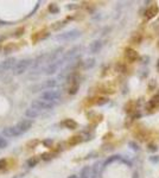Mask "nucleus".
Returning a JSON list of instances; mask_svg holds the SVG:
<instances>
[{"label": "nucleus", "mask_w": 159, "mask_h": 178, "mask_svg": "<svg viewBox=\"0 0 159 178\" xmlns=\"http://www.w3.org/2000/svg\"><path fill=\"white\" fill-rule=\"evenodd\" d=\"M80 36H81V31L77 28H74V30H70V31H67L64 33L57 35L56 39L59 42H69V41H74L76 38H78Z\"/></svg>", "instance_id": "obj_1"}, {"label": "nucleus", "mask_w": 159, "mask_h": 178, "mask_svg": "<svg viewBox=\"0 0 159 178\" xmlns=\"http://www.w3.org/2000/svg\"><path fill=\"white\" fill-rule=\"evenodd\" d=\"M32 62H34L32 59H29V58L21 59L20 62H18V63L14 66V68H13V75L18 76V75H21L23 73H25L26 69L30 67V64L32 63Z\"/></svg>", "instance_id": "obj_2"}, {"label": "nucleus", "mask_w": 159, "mask_h": 178, "mask_svg": "<svg viewBox=\"0 0 159 178\" xmlns=\"http://www.w3.org/2000/svg\"><path fill=\"white\" fill-rule=\"evenodd\" d=\"M53 106H55L53 102H48V101H44V100H41V99L32 101L30 105L31 108H36V109H39V110H43V112L48 110V109H51Z\"/></svg>", "instance_id": "obj_3"}, {"label": "nucleus", "mask_w": 159, "mask_h": 178, "mask_svg": "<svg viewBox=\"0 0 159 178\" xmlns=\"http://www.w3.org/2000/svg\"><path fill=\"white\" fill-rule=\"evenodd\" d=\"M81 49H82V46H80V45H76V46L71 48V49H70L68 52H66L64 55H63V57H62V61L64 62V63H67L68 61L70 62V61H73V59H75V58L78 56V53H80Z\"/></svg>", "instance_id": "obj_4"}, {"label": "nucleus", "mask_w": 159, "mask_h": 178, "mask_svg": "<svg viewBox=\"0 0 159 178\" xmlns=\"http://www.w3.org/2000/svg\"><path fill=\"white\" fill-rule=\"evenodd\" d=\"M61 98V92L59 90H46L41 94V100L48 101V102H53Z\"/></svg>", "instance_id": "obj_5"}, {"label": "nucleus", "mask_w": 159, "mask_h": 178, "mask_svg": "<svg viewBox=\"0 0 159 178\" xmlns=\"http://www.w3.org/2000/svg\"><path fill=\"white\" fill-rule=\"evenodd\" d=\"M64 64V62L62 61V58H59L58 61H56V62H53V63H51V64H49L48 67H46V69H45V74L46 75H52V74H55L56 71H58V69Z\"/></svg>", "instance_id": "obj_6"}, {"label": "nucleus", "mask_w": 159, "mask_h": 178, "mask_svg": "<svg viewBox=\"0 0 159 178\" xmlns=\"http://www.w3.org/2000/svg\"><path fill=\"white\" fill-rule=\"evenodd\" d=\"M3 134H4V137H7V138H16V137L21 135L23 133L17 128V126H13V127L4 128L3 130Z\"/></svg>", "instance_id": "obj_7"}, {"label": "nucleus", "mask_w": 159, "mask_h": 178, "mask_svg": "<svg viewBox=\"0 0 159 178\" xmlns=\"http://www.w3.org/2000/svg\"><path fill=\"white\" fill-rule=\"evenodd\" d=\"M14 64H16V58L10 57L1 63V66H0V71H6V70H10V69H13Z\"/></svg>", "instance_id": "obj_8"}, {"label": "nucleus", "mask_w": 159, "mask_h": 178, "mask_svg": "<svg viewBox=\"0 0 159 178\" xmlns=\"http://www.w3.org/2000/svg\"><path fill=\"white\" fill-rule=\"evenodd\" d=\"M63 46H59V48H57L53 52H51V53H49V58H48V63L49 64H51V63H53V62H56V61H58V57H59V55L63 52Z\"/></svg>", "instance_id": "obj_9"}, {"label": "nucleus", "mask_w": 159, "mask_h": 178, "mask_svg": "<svg viewBox=\"0 0 159 178\" xmlns=\"http://www.w3.org/2000/svg\"><path fill=\"white\" fill-rule=\"evenodd\" d=\"M31 127H32V121L31 120H21L17 124V128L21 132V133H25L27 132Z\"/></svg>", "instance_id": "obj_10"}, {"label": "nucleus", "mask_w": 159, "mask_h": 178, "mask_svg": "<svg viewBox=\"0 0 159 178\" xmlns=\"http://www.w3.org/2000/svg\"><path fill=\"white\" fill-rule=\"evenodd\" d=\"M158 13H159V7H158V5L153 4V5H151V6L146 10V12H145V17H146L147 19H152V18H154Z\"/></svg>", "instance_id": "obj_11"}, {"label": "nucleus", "mask_w": 159, "mask_h": 178, "mask_svg": "<svg viewBox=\"0 0 159 178\" xmlns=\"http://www.w3.org/2000/svg\"><path fill=\"white\" fill-rule=\"evenodd\" d=\"M102 45L103 44H102V42L100 39H96V41L91 42L90 45H89V52L90 53H98L102 49Z\"/></svg>", "instance_id": "obj_12"}, {"label": "nucleus", "mask_w": 159, "mask_h": 178, "mask_svg": "<svg viewBox=\"0 0 159 178\" xmlns=\"http://www.w3.org/2000/svg\"><path fill=\"white\" fill-rule=\"evenodd\" d=\"M48 58H49V53H43V55H39L35 61H34V64H32V68L34 69H37L39 66H42L43 63L48 62Z\"/></svg>", "instance_id": "obj_13"}, {"label": "nucleus", "mask_w": 159, "mask_h": 178, "mask_svg": "<svg viewBox=\"0 0 159 178\" xmlns=\"http://www.w3.org/2000/svg\"><path fill=\"white\" fill-rule=\"evenodd\" d=\"M125 56H126V58L128 59L130 62H135L137 59L139 58L138 52L135 50H133V49H130V48L125 50Z\"/></svg>", "instance_id": "obj_14"}, {"label": "nucleus", "mask_w": 159, "mask_h": 178, "mask_svg": "<svg viewBox=\"0 0 159 178\" xmlns=\"http://www.w3.org/2000/svg\"><path fill=\"white\" fill-rule=\"evenodd\" d=\"M100 169H101V162H96L93 165L90 178H99L100 177Z\"/></svg>", "instance_id": "obj_15"}, {"label": "nucleus", "mask_w": 159, "mask_h": 178, "mask_svg": "<svg viewBox=\"0 0 159 178\" xmlns=\"http://www.w3.org/2000/svg\"><path fill=\"white\" fill-rule=\"evenodd\" d=\"M43 113V110H39V109H36V108H29V109H26V112H25V115L27 116V117H31V119H34V117H37V116H39L41 114Z\"/></svg>", "instance_id": "obj_16"}, {"label": "nucleus", "mask_w": 159, "mask_h": 178, "mask_svg": "<svg viewBox=\"0 0 159 178\" xmlns=\"http://www.w3.org/2000/svg\"><path fill=\"white\" fill-rule=\"evenodd\" d=\"M63 125H64L67 128H69V130H76L77 128V122L74 121L73 119H67V120H64Z\"/></svg>", "instance_id": "obj_17"}, {"label": "nucleus", "mask_w": 159, "mask_h": 178, "mask_svg": "<svg viewBox=\"0 0 159 178\" xmlns=\"http://www.w3.org/2000/svg\"><path fill=\"white\" fill-rule=\"evenodd\" d=\"M67 21H68V19H66V20H59V21H56L55 24H52V26H51V28L53 30V31H58V30H61V28H63L66 25H67Z\"/></svg>", "instance_id": "obj_18"}, {"label": "nucleus", "mask_w": 159, "mask_h": 178, "mask_svg": "<svg viewBox=\"0 0 159 178\" xmlns=\"http://www.w3.org/2000/svg\"><path fill=\"white\" fill-rule=\"evenodd\" d=\"M120 156H112V157H109V158H107L105 162H103V164H102V167L105 169V167H107L109 164H112V163H114V162H116V160H120Z\"/></svg>", "instance_id": "obj_19"}, {"label": "nucleus", "mask_w": 159, "mask_h": 178, "mask_svg": "<svg viewBox=\"0 0 159 178\" xmlns=\"http://www.w3.org/2000/svg\"><path fill=\"white\" fill-rule=\"evenodd\" d=\"M90 173H91L90 167L84 166V167H82V170L80 172V178H90Z\"/></svg>", "instance_id": "obj_20"}, {"label": "nucleus", "mask_w": 159, "mask_h": 178, "mask_svg": "<svg viewBox=\"0 0 159 178\" xmlns=\"http://www.w3.org/2000/svg\"><path fill=\"white\" fill-rule=\"evenodd\" d=\"M94 66H95V58H88L83 62V69H86V70L91 69Z\"/></svg>", "instance_id": "obj_21"}, {"label": "nucleus", "mask_w": 159, "mask_h": 178, "mask_svg": "<svg viewBox=\"0 0 159 178\" xmlns=\"http://www.w3.org/2000/svg\"><path fill=\"white\" fill-rule=\"evenodd\" d=\"M148 106L151 108H158L159 107V95H154L150 101H148Z\"/></svg>", "instance_id": "obj_22"}, {"label": "nucleus", "mask_w": 159, "mask_h": 178, "mask_svg": "<svg viewBox=\"0 0 159 178\" xmlns=\"http://www.w3.org/2000/svg\"><path fill=\"white\" fill-rule=\"evenodd\" d=\"M82 140H83V139H82L81 135H74V137H71V138L69 139V145H71V146L77 145V144H80Z\"/></svg>", "instance_id": "obj_23"}, {"label": "nucleus", "mask_w": 159, "mask_h": 178, "mask_svg": "<svg viewBox=\"0 0 159 178\" xmlns=\"http://www.w3.org/2000/svg\"><path fill=\"white\" fill-rule=\"evenodd\" d=\"M37 164H38V158L37 157H32V158L27 159V162H26V165L29 167H35Z\"/></svg>", "instance_id": "obj_24"}, {"label": "nucleus", "mask_w": 159, "mask_h": 178, "mask_svg": "<svg viewBox=\"0 0 159 178\" xmlns=\"http://www.w3.org/2000/svg\"><path fill=\"white\" fill-rule=\"evenodd\" d=\"M44 84H45V87H46V88H53V87H56V85H57V80H55V78L46 80V81L44 82Z\"/></svg>", "instance_id": "obj_25"}, {"label": "nucleus", "mask_w": 159, "mask_h": 178, "mask_svg": "<svg viewBox=\"0 0 159 178\" xmlns=\"http://www.w3.org/2000/svg\"><path fill=\"white\" fill-rule=\"evenodd\" d=\"M48 9H49V11H50L52 14H57V13L59 12V9H58V6H57L55 3H51Z\"/></svg>", "instance_id": "obj_26"}, {"label": "nucleus", "mask_w": 159, "mask_h": 178, "mask_svg": "<svg viewBox=\"0 0 159 178\" xmlns=\"http://www.w3.org/2000/svg\"><path fill=\"white\" fill-rule=\"evenodd\" d=\"M77 90H78V83H74V84L70 85L68 93H69L70 95H75V94L77 93Z\"/></svg>", "instance_id": "obj_27"}, {"label": "nucleus", "mask_w": 159, "mask_h": 178, "mask_svg": "<svg viewBox=\"0 0 159 178\" xmlns=\"http://www.w3.org/2000/svg\"><path fill=\"white\" fill-rule=\"evenodd\" d=\"M24 31H25V30H24V27H18L17 30H16V31L13 32V37H20V36H23L24 35Z\"/></svg>", "instance_id": "obj_28"}, {"label": "nucleus", "mask_w": 159, "mask_h": 178, "mask_svg": "<svg viewBox=\"0 0 159 178\" xmlns=\"http://www.w3.org/2000/svg\"><path fill=\"white\" fill-rule=\"evenodd\" d=\"M141 39H143V38H141V35H139V33H137L135 36H133V37H132V39H131V42H132L133 44H139V43L141 42Z\"/></svg>", "instance_id": "obj_29"}, {"label": "nucleus", "mask_w": 159, "mask_h": 178, "mask_svg": "<svg viewBox=\"0 0 159 178\" xmlns=\"http://www.w3.org/2000/svg\"><path fill=\"white\" fill-rule=\"evenodd\" d=\"M147 150H148V152H157L158 151V146L155 144H153V142H150L148 146H147Z\"/></svg>", "instance_id": "obj_30"}, {"label": "nucleus", "mask_w": 159, "mask_h": 178, "mask_svg": "<svg viewBox=\"0 0 159 178\" xmlns=\"http://www.w3.org/2000/svg\"><path fill=\"white\" fill-rule=\"evenodd\" d=\"M38 144H39V141H38L37 139H35V140H30V141L26 144V146H27L29 148H34V147H36Z\"/></svg>", "instance_id": "obj_31"}, {"label": "nucleus", "mask_w": 159, "mask_h": 178, "mask_svg": "<svg viewBox=\"0 0 159 178\" xmlns=\"http://www.w3.org/2000/svg\"><path fill=\"white\" fill-rule=\"evenodd\" d=\"M128 146L132 148L133 151H139L140 150V147H139V145L137 144V142H134V141H130L128 142Z\"/></svg>", "instance_id": "obj_32"}, {"label": "nucleus", "mask_w": 159, "mask_h": 178, "mask_svg": "<svg viewBox=\"0 0 159 178\" xmlns=\"http://www.w3.org/2000/svg\"><path fill=\"white\" fill-rule=\"evenodd\" d=\"M115 69H116V71H119V73H125V71H126V67H125V64H122V63H118L116 67H115Z\"/></svg>", "instance_id": "obj_33"}, {"label": "nucleus", "mask_w": 159, "mask_h": 178, "mask_svg": "<svg viewBox=\"0 0 159 178\" xmlns=\"http://www.w3.org/2000/svg\"><path fill=\"white\" fill-rule=\"evenodd\" d=\"M7 145H9L7 140L0 137V148H5V147H7Z\"/></svg>", "instance_id": "obj_34"}, {"label": "nucleus", "mask_w": 159, "mask_h": 178, "mask_svg": "<svg viewBox=\"0 0 159 178\" xmlns=\"http://www.w3.org/2000/svg\"><path fill=\"white\" fill-rule=\"evenodd\" d=\"M107 102H108V99H107V98H100V99H98L96 105L102 106V105H105V103H107Z\"/></svg>", "instance_id": "obj_35"}, {"label": "nucleus", "mask_w": 159, "mask_h": 178, "mask_svg": "<svg viewBox=\"0 0 159 178\" xmlns=\"http://www.w3.org/2000/svg\"><path fill=\"white\" fill-rule=\"evenodd\" d=\"M148 160L152 163V164H158L159 163V156H151L148 158Z\"/></svg>", "instance_id": "obj_36"}, {"label": "nucleus", "mask_w": 159, "mask_h": 178, "mask_svg": "<svg viewBox=\"0 0 159 178\" xmlns=\"http://www.w3.org/2000/svg\"><path fill=\"white\" fill-rule=\"evenodd\" d=\"M39 5H41V1H38V3H37V4H36V5H35V9H34V10H32V11H31V12H30V13H29V16H27V17H26V18H29V17H31V16H34V14H35V13H36V11H37V10H38V7H39Z\"/></svg>", "instance_id": "obj_37"}, {"label": "nucleus", "mask_w": 159, "mask_h": 178, "mask_svg": "<svg viewBox=\"0 0 159 178\" xmlns=\"http://www.w3.org/2000/svg\"><path fill=\"white\" fill-rule=\"evenodd\" d=\"M13 49H14L13 44H10V45H7V46H5V48H4V53H10Z\"/></svg>", "instance_id": "obj_38"}, {"label": "nucleus", "mask_w": 159, "mask_h": 178, "mask_svg": "<svg viewBox=\"0 0 159 178\" xmlns=\"http://www.w3.org/2000/svg\"><path fill=\"white\" fill-rule=\"evenodd\" d=\"M42 144L45 146V147H51L52 146V140L51 139H45L42 141Z\"/></svg>", "instance_id": "obj_39"}, {"label": "nucleus", "mask_w": 159, "mask_h": 178, "mask_svg": "<svg viewBox=\"0 0 159 178\" xmlns=\"http://www.w3.org/2000/svg\"><path fill=\"white\" fill-rule=\"evenodd\" d=\"M7 166V162L5 159H0V170H4Z\"/></svg>", "instance_id": "obj_40"}, {"label": "nucleus", "mask_w": 159, "mask_h": 178, "mask_svg": "<svg viewBox=\"0 0 159 178\" xmlns=\"http://www.w3.org/2000/svg\"><path fill=\"white\" fill-rule=\"evenodd\" d=\"M41 157H42L43 160H49V159L52 158V155H51V153H43Z\"/></svg>", "instance_id": "obj_41"}, {"label": "nucleus", "mask_w": 159, "mask_h": 178, "mask_svg": "<svg viewBox=\"0 0 159 178\" xmlns=\"http://www.w3.org/2000/svg\"><path fill=\"white\" fill-rule=\"evenodd\" d=\"M67 9L68 10H76V9H78V5L77 4H69V5H67Z\"/></svg>", "instance_id": "obj_42"}, {"label": "nucleus", "mask_w": 159, "mask_h": 178, "mask_svg": "<svg viewBox=\"0 0 159 178\" xmlns=\"http://www.w3.org/2000/svg\"><path fill=\"white\" fill-rule=\"evenodd\" d=\"M5 38H6V37H5L4 35H0V43L4 42V41H5Z\"/></svg>", "instance_id": "obj_43"}, {"label": "nucleus", "mask_w": 159, "mask_h": 178, "mask_svg": "<svg viewBox=\"0 0 159 178\" xmlns=\"http://www.w3.org/2000/svg\"><path fill=\"white\" fill-rule=\"evenodd\" d=\"M132 178H139V173L135 171V172L133 173V177H132Z\"/></svg>", "instance_id": "obj_44"}, {"label": "nucleus", "mask_w": 159, "mask_h": 178, "mask_svg": "<svg viewBox=\"0 0 159 178\" xmlns=\"http://www.w3.org/2000/svg\"><path fill=\"white\" fill-rule=\"evenodd\" d=\"M68 178H78V177H77L76 174H71V176H69Z\"/></svg>", "instance_id": "obj_45"}, {"label": "nucleus", "mask_w": 159, "mask_h": 178, "mask_svg": "<svg viewBox=\"0 0 159 178\" xmlns=\"http://www.w3.org/2000/svg\"><path fill=\"white\" fill-rule=\"evenodd\" d=\"M157 68L159 69V61H158V63H157Z\"/></svg>", "instance_id": "obj_46"}]
</instances>
